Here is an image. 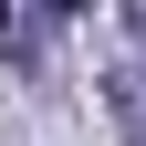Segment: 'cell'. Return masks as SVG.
I'll return each instance as SVG.
<instances>
[{
  "instance_id": "obj_1",
  "label": "cell",
  "mask_w": 146,
  "mask_h": 146,
  "mask_svg": "<svg viewBox=\"0 0 146 146\" xmlns=\"http://www.w3.org/2000/svg\"><path fill=\"white\" fill-rule=\"evenodd\" d=\"M104 104H115V115L146 136V11L125 21V52H115V73H104Z\"/></svg>"
},
{
  "instance_id": "obj_2",
  "label": "cell",
  "mask_w": 146,
  "mask_h": 146,
  "mask_svg": "<svg viewBox=\"0 0 146 146\" xmlns=\"http://www.w3.org/2000/svg\"><path fill=\"white\" fill-rule=\"evenodd\" d=\"M63 11H0V52H42Z\"/></svg>"
}]
</instances>
